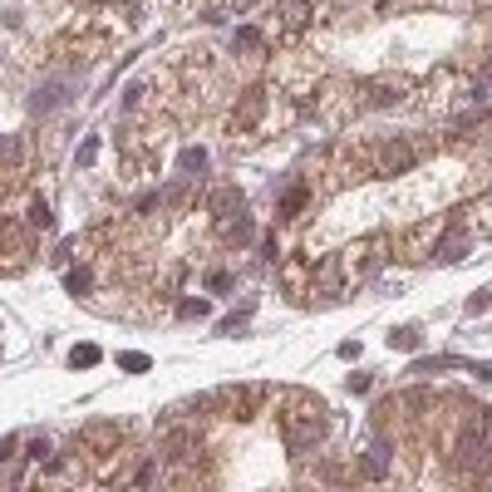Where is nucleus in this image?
<instances>
[{
    "label": "nucleus",
    "instance_id": "obj_1",
    "mask_svg": "<svg viewBox=\"0 0 492 492\" xmlns=\"http://www.w3.org/2000/svg\"><path fill=\"white\" fill-rule=\"evenodd\" d=\"M325 439V409L310 404V399H296L291 414H286V448L291 453H305Z\"/></svg>",
    "mask_w": 492,
    "mask_h": 492
},
{
    "label": "nucleus",
    "instance_id": "obj_2",
    "mask_svg": "<svg viewBox=\"0 0 492 492\" xmlns=\"http://www.w3.org/2000/svg\"><path fill=\"white\" fill-rule=\"evenodd\" d=\"M69 94H74V79L65 74V79H44L35 94H30V108L35 114H54L60 103H69Z\"/></svg>",
    "mask_w": 492,
    "mask_h": 492
},
{
    "label": "nucleus",
    "instance_id": "obj_3",
    "mask_svg": "<svg viewBox=\"0 0 492 492\" xmlns=\"http://www.w3.org/2000/svg\"><path fill=\"white\" fill-rule=\"evenodd\" d=\"M414 162H418V153H414L409 143H389L384 158H379V168H384V173H409Z\"/></svg>",
    "mask_w": 492,
    "mask_h": 492
},
{
    "label": "nucleus",
    "instance_id": "obj_4",
    "mask_svg": "<svg viewBox=\"0 0 492 492\" xmlns=\"http://www.w3.org/2000/svg\"><path fill=\"white\" fill-rule=\"evenodd\" d=\"M433 261H443V266H453V261H463V227H453L439 246H433Z\"/></svg>",
    "mask_w": 492,
    "mask_h": 492
},
{
    "label": "nucleus",
    "instance_id": "obj_5",
    "mask_svg": "<svg viewBox=\"0 0 492 492\" xmlns=\"http://www.w3.org/2000/svg\"><path fill=\"white\" fill-rule=\"evenodd\" d=\"M222 241H237V246H241V241H251V222H246L241 212H237V222H232V217L222 222Z\"/></svg>",
    "mask_w": 492,
    "mask_h": 492
},
{
    "label": "nucleus",
    "instance_id": "obj_6",
    "mask_svg": "<svg viewBox=\"0 0 492 492\" xmlns=\"http://www.w3.org/2000/svg\"><path fill=\"white\" fill-rule=\"evenodd\" d=\"M399 94H404V84H369V103H379V108H384V103H399Z\"/></svg>",
    "mask_w": 492,
    "mask_h": 492
},
{
    "label": "nucleus",
    "instance_id": "obj_7",
    "mask_svg": "<svg viewBox=\"0 0 492 492\" xmlns=\"http://www.w3.org/2000/svg\"><path fill=\"white\" fill-rule=\"evenodd\" d=\"M192 448H197L192 433H168V458H192Z\"/></svg>",
    "mask_w": 492,
    "mask_h": 492
},
{
    "label": "nucleus",
    "instance_id": "obj_8",
    "mask_svg": "<svg viewBox=\"0 0 492 492\" xmlns=\"http://www.w3.org/2000/svg\"><path fill=\"white\" fill-rule=\"evenodd\" d=\"M305 197H310V187H291V192L281 197V217H286V222H291V217L305 207Z\"/></svg>",
    "mask_w": 492,
    "mask_h": 492
},
{
    "label": "nucleus",
    "instance_id": "obj_9",
    "mask_svg": "<svg viewBox=\"0 0 492 492\" xmlns=\"http://www.w3.org/2000/svg\"><path fill=\"white\" fill-rule=\"evenodd\" d=\"M69 364H74V369H94V364H99V345H74V350H69Z\"/></svg>",
    "mask_w": 492,
    "mask_h": 492
},
{
    "label": "nucleus",
    "instance_id": "obj_10",
    "mask_svg": "<svg viewBox=\"0 0 492 492\" xmlns=\"http://www.w3.org/2000/svg\"><path fill=\"white\" fill-rule=\"evenodd\" d=\"M25 222H30V227H40V232H49V227H54V217H49V202H40V197H35V202H30V217H25Z\"/></svg>",
    "mask_w": 492,
    "mask_h": 492
},
{
    "label": "nucleus",
    "instance_id": "obj_11",
    "mask_svg": "<svg viewBox=\"0 0 492 492\" xmlns=\"http://www.w3.org/2000/svg\"><path fill=\"white\" fill-rule=\"evenodd\" d=\"M384 453H389V448H369V458H364V477H384V468H389Z\"/></svg>",
    "mask_w": 492,
    "mask_h": 492
},
{
    "label": "nucleus",
    "instance_id": "obj_12",
    "mask_svg": "<svg viewBox=\"0 0 492 492\" xmlns=\"http://www.w3.org/2000/svg\"><path fill=\"white\" fill-rule=\"evenodd\" d=\"M178 162H183V173H207V153L202 148H183Z\"/></svg>",
    "mask_w": 492,
    "mask_h": 492
},
{
    "label": "nucleus",
    "instance_id": "obj_13",
    "mask_svg": "<svg viewBox=\"0 0 492 492\" xmlns=\"http://www.w3.org/2000/svg\"><path fill=\"white\" fill-rule=\"evenodd\" d=\"M256 114H261V89H256V94H246V108L237 114V128H251V124H256Z\"/></svg>",
    "mask_w": 492,
    "mask_h": 492
},
{
    "label": "nucleus",
    "instance_id": "obj_14",
    "mask_svg": "<svg viewBox=\"0 0 492 492\" xmlns=\"http://www.w3.org/2000/svg\"><path fill=\"white\" fill-rule=\"evenodd\" d=\"M148 364H153V359H148V355H138V350H124V355H119V369H128V374H143Z\"/></svg>",
    "mask_w": 492,
    "mask_h": 492
},
{
    "label": "nucleus",
    "instance_id": "obj_15",
    "mask_svg": "<svg viewBox=\"0 0 492 492\" xmlns=\"http://www.w3.org/2000/svg\"><path fill=\"white\" fill-rule=\"evenodd\" d=\"M389 345H394V350H418V330H409V325H404V330L389 335Z\"/></svg>",
    "mask_w": 492,
    "mask_h": 492
},
{
    "label": "nucleus",
    "instance_id": "obj_16",
    "mask_svg": "<svg viewBox=\"0 0 492 492\" xmlns=\"http://www.w3.org/2000/svg\"><path fill=\"white\" fill-rule=\"evenodd\" d=\"M65 286H69L74 296H84V291H89V271H69V276H65Z\"/></svg>",
    "mask_w": 492,
    "mask_h": 492
},
{
    "label": "nucleus",
    "instance_id": "obj_17",
    "mask_svg": "<svg viewBox=\"0 0 492 492\" xmlns=\"http://www.w3.org/2000/svg\"><path fill=\"white\" fill-rule=\"evenodd\" d=\"M178 315H183V320H192V315H207V300H183V305H178Z\"/></svg>",
    "mask_w": 492,
    "mask_h": 492
},
{
    "label": "nucleus",
    "instance_id": "obj_18",
    "mask_svg": "<svg viewBox=\"0 0 492 492\" xmlns=\"http://www.w3.org/2000/svg\"><path fill=\"white\" fill-rule=\"evenodd\" d=\"M20 158V143L15 138H0V162H15Z\"/></svg>",
    "mask_w": 492,
    "mask_h": 492
},
{
    "label": "nucleus",
    "instance_id": "obj_19",
    "mask_svg": "<svg viewBox=\"0 0 492 492\" xmlns=\"http://www.w3.org/2000/svg\"><path fill=\"white\" fill-rule=\"evenodd\" d=\"M94 158H99V138H89V143L79 148V168H89V162H94Z\"/></svg>",
    "mask_w": 492,
    "mask_h": 492
},
{
    "label": "nucleus",
    "instance_id": "obj_20",
    "mask_svg": "<svg viewBox=\"0 0 492 492\" xmlns=\"http://www.w3.org/2000/svg\"><path fill=\"white\" fill-rule=\"evenodd\" d=\"M492 305V291H477V296H468V310L477 315V310H487Z\"/></svg>",
    "mask_w": 492,
    "mask_h": 492
},
{
    "label": "nucleus",
    "instance_id": "obj_21",
    "mask_svg": "<svg viewBox=\"0 0 492 492\" xmlns=\"http://www.w3.org/2000/svg\"><path fill=\"white\" fill-rule=\"evenodd\" d=\"M207 286H212V291H227V286H232V276H227V271H212Z\"/></svg>",
    "mask_w": 492,
    "mask_h": 492
},
{
    "label": "nucleus",
    "instance_id": "obj_22",
    "mask_svg": "<svg viewBox=\"0 0 492 492\" xmlns=\"http://www.w3.org/2000/svg\"><path fill=\"white\" fill-rule=\"evenodd\" d=\"M237 44H241V49H256L261 35H256V30H237Z\"/></svg>",
    "mask_w": 492,
    "mask_h": 492
},
{
    "label": "nucleus",
    "instance_id": "obj_23",
    "mask_svg": "<svg viewBox=\"0 0 492 492\" xmlns=\"http://www.w3.org/2000/svg\"><path fill=\"white\" fill-rule=\"evenodd\" d=\"M468 369H473V374H477V379H492V359H477V364H473V359H468Z\"/></svg>",
    "mask_w": 492,
    "mask_h": 492
},
{
    "label": "nucleus",
    "instance_id": "obj_24",
    "mask_svg": "<svg viewBox=\"0 0 492 492\" xmlns=\"http://www.w3.org/2000/svg\"><path fill=\"white\" fill-rule=\"evenodd\" d=\"M153 477H158V468H153V463H143V468H138V487H148Z\"/></svg>",
    "mask_w": 492,
    "mask_h": 492
},
{
    "label": "nucleus",
    "instance_id": "obj_25",
    "mask_svg": "<svg viewBox=\"0 0 492 492\" xmlns=\"http://www.w3.org/2000/svg\"><path fill=\"white\" fill-rule=\"evenodd\" d=\"M10 448H15V439H0V458H10Z\"/></svg>",
    "mask_w": 492,
    "mask_h": 492
}]
</instances>
